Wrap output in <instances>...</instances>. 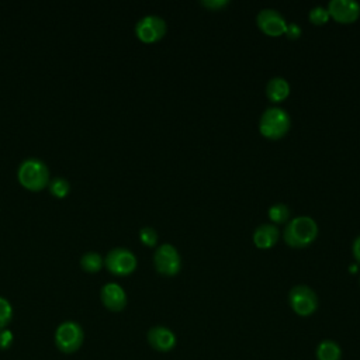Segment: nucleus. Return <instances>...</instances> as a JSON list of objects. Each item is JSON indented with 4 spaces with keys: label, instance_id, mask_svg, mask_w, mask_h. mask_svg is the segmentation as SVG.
I'll list each match as a JSON object with an SVG mask.
<instances>
[{
    "label": "nucleus",
    "instance_id": "f257e3e1",
    "mask_svg": "<svg viewBox=\"0 0 360 360\" xmlns=\"http://www.w3.org/2000/svg\"><path fill=\"white\" fill-rule=\"evenodd\" d=\"M17 180L25 190L38 193L48 187L49 169L41 159L27 158L18 166Z\"/></svg>",
    "mask_w": 360,
    "mask_h": 360
},
{
    "label": "nucleus",
    "instance_id": "f03ea898",
    "mask_svg": "<svg viewBox=\"0 0 360 360\" xmlns=\"http://www.w3.org/2000/svg\"><path fill=\"white\" fill-rule=\"evenodd\" d=\"M318 225L315 219L307 215H300L287 222L283 231V239L290 248H305L315 240Z\"/></svg>",
    "mask_w": 360,
    "mask_h": 360
},
{
    "label": "nucleus",
    "instance_id": "7ed1b4c3",
    "mask_svg": "<svg viewBox=\"0 0 360 360\" xmlns=\"http://www.w3.org/2000/svg\"><path fill=\"white\" fill-rule=\"evenodd\" d=\"M291 127L290 114L281 107L266 108L259 120V131L264 138L280 139L283 138Z\"/></svg>",
    "mask_w": 360,
    "mask_h": 360
},
{
    "label": "nucleus",
    "instance_id": "20e7f679",
    "mask_svg": "<svg viewBox=\"0 0 360 360\" xmlns=\"http://www.w3.org/2000/svg\"><path fill=\"white\" fill-rule=\"evenodd\" d=\"M53 339L56 347L62 353L70 354L82 347L84 340V332L77 322L65 321L56 328Z\"/></svg>",
    "mask_w": 360,
    "mask_h": 360
},
{
    "label": "nucleus",
    "instance_id": "39448f33",
    "mask_svg": "<svg viewBox=\"0 0 360 360\" xmlns=\"http://www.w3.org/2000/svg\"><path fill=\"white\" fill-rule=\"evenodd\" d=\"M138 264L136 256L127 248H114L104 257V266L114 276H128L135 271Z\"/></svg>",
    "mask_w": 360,
    "mask_h": 360
},
{
    "label": "nucleus",
    "instance_id": "423d86ee",
    "mask_svg": "<svg viewBox=\"0 0 360 360\" xmlns=\"http://www.w3.org/2000/svg\"><path fill=\"white\" fill-rule=\"evenodd\" d=\"M153 266L162 276H176L181 269V257L172 243H162L153 253Z\"/></svg>",
    "mask_w": 360,
    "mask_h": 360
},
{
    "label": "nucleus",
    "instance_id": "0eeeda50",
    "mask_svg": "<svg viewBox=\"0 0 360 360\" xmlns=\"http://www.w3.org/2000/svg\"><path fill=\"white\" fill-rule=\"evenodd\" d=\"M167 31L166 21L156 14H148L139 18L135 24V35L145 44H153L160 41Z\"/></svg>",
    "mask_w": 360,
    "mask_h": 360
},
{
    "label": "nucleus",
    "instance_id": "6e6552de",
    "mask_svg": "<svg viewBox=\"0 0 360 360\" xmlns=\"http://www.w3.org/2000/svg\"><path fill=\"white\" fill-rule=\"evenodd\" d=\"M288 302L300 316L312 315L318 308V297L315 291L304 284L294 285L288 292Z\"/></svg>",
    "mask_w": 360,
    "mask_h": 360
},
{
    "label": "nucleus",
    "instance_id": "1a4fd4ad",
    "mask_svg": "<svg viewBox=\"0 0 360 360\" xmlns=\"http://www.w3.org/2000/svg\"><path fill=\"white\" fill-rule=\"evenodd\" d=\"M257 27L269 37L283 35L287 27L284 15L276 8H262L256 15Z\"/></svg>",
    "mask_w": 360,
    "mask_h": 360
},
{
    "label": "nucleus",
    "instance_id": "9d476101",
    "mask_svg": "<svg viewBox=\"0 0 360 360\" xmlns=\"http://www.w3.org/2000/svg\"><path fill=\"white\" fill-rule=\"evenodd\" d=\"M326 8L329 15L342 24L354 22L360 17V4L356 0H330Z\"/></svg>",
    "mask_w": 360,
    "mask_h": 360
},
{
    "label": "nucleus",
    "instance_id": "9b49d317",
    "mask_svg": "<svg viewBox=\"0 0 360 360\" xmlns=\"http://www.w3.org/2000/svg\"><path fill=\"white\" fill-rule=\"evenodd\" d=\"M100 300L103 305L112 312H120L127 307V292L117 283H107L100 290Z\"/></svg>",
    "mask_w": 360,
    "mask_h": 360
},
{
    "label": "nucleus",
    "instance_id": "f8f14e48",
    "mask_svg": "<svg viewBox=\"0 0 360 360\" xmlns=\"http://www.w3.org/2000/svg\"><path fill=\"white\" fill-rule=\"evenodd\" d=\"M148 342L158 352H169L176 346V336L169 328L159 325L148 330Z\"/></svg>",
    "mask_w": 360,
    "mask_h": 360
},
{
    "label": "nucleus",
    "instance_id": "ddd939ff",
    "mask_svg": "<svg viewBox=\"0 0 360 360\" xmlns=\"http://www.w3.org/2000/svg\"><path fill=\"white\" fill-rule=\"evenodd\" d=\"M280 238V231L274 224H260L253 231V243L259 249L273 248Z\"/></svg>",
    "mask_w": 360,
    "mask_h": 360
},
{
    "label": "nucleus",
    "instance_id": "4468645a",
    "mask_svg": "<svg viewBox=\"0 0 360 360\" xmlns=\"http://www.w3.org/2000/svg\"><path fill=\"white\" fill-rule=\"evenodd\" d=\"M290 94V83L281 77L274 76L271 77L266 84V96L273 103H281L284 101Z\"/></svg>",
    "mask_w": 360,
    "mask_h": 360
},
{
    "label": "nucleus",
    "instance_id": "2eb2a0df",
    "mask_svg": "<svg viewBox=\"0 0 360 360\" xmlns=\"http://www.w3.org/2000/svg\"><path fill=\"white\" fill-rule=\"evenodd\" d=\"M318 360H342V349L335 340H322L316 347Z\"/></svg>",
    "mask_w": 360,
    "mask_h": 360
},
{
    "label": "nucleus",
    "instance_id": "dca6fc26",
    "mask_svg": "<svg viewBox=\"0 0 360 360\" xmlns=\"http://www.w3.org/2000/svg\"><path fill=\"white\" fill-rule=\"evenodd\" d=\"M79 263L86 273H98L104 266V257L97 252H86Z\"/></svg>",
    "mask_w": 360,
    "mask_h": 360
},
{
    "label": "nucleus",
    "instance_id": "f3484780",
    "mask_svg": "<svg viewBox=\"0 0 360 360\" xmlns=\"http://www.w3.org/2000/svg\"><path fill=\"white\" fill-rule=\"evenodd\" d=\"M49 193L56 198H65L70 191V183L65 177H53L48 183Z\"/></svg>",
    "mask_w": 360,
    "mask_h": 360
},
{
    "label": "nucleus",
    "instance_id": "a211bd4d",
    "mask_svg": "<svg viewBox=\"0 0 360 360\" xmlns=\"http://www.w3.org/2000/svg\"><path fill=\"white\" fill-rule=\"evenodd\" d=\"M267 214L273 224H284L290 218V208L283 202H276L269 208Z\"/></svg>",
    "mask_w": 360,
    "mask_h": 360
},
{
    "label": "nucleus",
    "instance_id": "6ab92c4d",
    "mask_svg": "<svg viewBox=\"0 0 360 360\" xmlns=\"http://www.w3.org/2000/svg\"><path fill=\"white\" fill-rule=\"evenodd\" d=\"M329 13H328V8L323 7V6H315L309 10L308 13V18L312 24L315 25H321V24H325L328 20H329Z\"/></svg>",
    "mask_w": 360,
    "mask_h": 360
},
{
    "label": "nucleus",
    "instance_id": "aec40b11",
    "mask_svg": "<svg viewBox=\"0 0 360 360\" xmlns=\"http://www.w3.org/2000/svg\"><path fill=\"white\" fill-rule=\"evenodd\" d=\"M13 319V307L10 301L0 295V329L6 328Z\"/></svg>",
    "mask_w": 360,
    "mask_h": 360
},
{
    "label": "nucleus",
    "instance_id": "412c9836",
    "mask_svg": "<svg viewBox=\"0 0 360 360\" xmlns=\"http://www.w3.org/2000/svg\"><path fill=\"white\" fill-rule=\"evenodd\" d=\"M139 239L143 245L153 248L158 243V232L152 226H143L139 229Z\"/></svg>",
    "mask_w": 360,
    "mask_h": 360
},
{
    "label": "nucleus",
    "instance_id": "4be33fe9",
    "mask_svg": "<svg viewBox=\"0 0 360 360\" xmlns=\"http://www.w3.org/2000/svg\"><path fill=\"white\" fill-rule=\"evenodd\" d=\"M14 340V335L10 329L3 328L0 329V350H7L11 347Z\"/></svg>",
    "mask_w": 360,
    "mask_h": 360
},
{
    "label": "nucleus",
    "instance_id": "5701e85b",
    "mask_svg": "<svg viewBox=\"0 0 360 360\" xmlns=\"http://www.w3.org/2000/svg\"><path fill=\"white\" fill-rule=\"evenodd\" d=\"M204 7H207L208 10H221L225 6L229 4V0H201L200 1Z\"/></svg>",
    "mask_w": 360,
    "mask_h": 360
},
{
    "label": "nucleus",
    "instance_id": "b1692460",
    "mask_svg": "<svg viewBox=\"0 0 360 360\" xmlns=\"http://www.w3.org/2000/svg\"><path fill=\"white\" fill-rule=\"evenodd\" d=\"M284 34L287 35V38L290 39H297L301 37V27L297 22H288L285 27Z\"/></svg>",
    "mask_w": 360,
    "mask_h": 360
},
{
    "label": "nucleus",
    "instance_id": "393cba45",
    "mask_svg": "<svg viewBox=\"0 0 360 360\" xmlns=\"http://www.w3.org/2000/svg\"><path fill=\"white\" fill-rule=\"evenodd\" d=\"M352 253L356 259V262L360 264V235L353 240V245H352Z\"/></svg>",
    "mask_w": 360,
    "mask_h": 360
}]
</instances>
